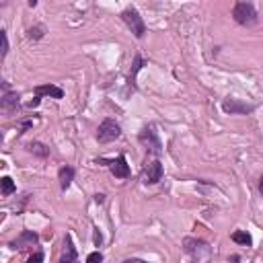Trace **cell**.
I'll use <instances>...</instances> for the list:
<instances>
[{
    "label": "cell",
    "instance_id": "cell-4",
    "mask_svg": "<svg viewBox=\"0 0 263 263\" xmlns=\"http://www.w3.org/2000/svg\"><path fill=\"white\" fill-rule=\"evenodd\" d=\"M119 136H121V128L113 119H103L101 126L97 128V140H99V144H109V142L117 140Z\"/></svg>",
    "mask_w": 263,
    "mask_h": 263
},
{
    "label": "cell",
    "instance_id": "cell-5",
    "mask_svg": "<svg viewBox=\"0 0 263 263\" xmlns=\"http://www.w3.org/2000/svg\"><path fill=\"white\" fill-rule=\"evenodd\" d=\"M162 175H164V169H162V164L158 158L155 160H148L144 164V171H142V181L146 185H155L158 181H162Z\"/></svg>",
    "mask_w": 263,
    "mask_h": 263
},
{
    "label": "cell",
    "instance_id": "cell-11",
    "mask_svg": "<svg viewBox=\"0 0 263 263\" xmlns=\"http://www.w3.org/2000/svg\"><path fill=\"white\" fill-rule=\"evenodd\" d=\"M144 66H146V62H144L142 56H136V58H134L132 70H130V76H128V93H130V91H136V76H138V72H140Z\"/></svg>",
    "mask_w": 263,
    "mask_h": 263
},
{
    "label": "cell",
    "instance_id": "cell-23",
    "mask_svg": "<svg viewBox=\"0 0 263 263\" xmlns=\"http://www.w3.org/2000/svg\"><path fill=\"white\" fill-rule=\"evenodd\" d=\"M230 263H241V257L239 255H232L230 257Z\"/></svg>",
    "mask_w": 263,
    "mask_h": 263
},
{
    "label": "cell",
    "instance_id": "cell-20",
    "mask_svg": "<svg viewBox=\"0 0 263 263\" xmlns=\"http://www.w3.org/2000/svg\"><path fill=\"white\" fill-rule=\"evenodd\" d=\"M27 263H44V253H33Z\"/></svg>",
    "mask_w": 263,
    "mask_h": 263
},
{
    "label": "cell",
    "instance_id": "cell-18",
    "mask_svg": "<svg viewBox=\"0 0 263 263\" xmlns=\"http://www.w3.org/2000/svg\"><path fill=\"white\" fill-rule=\"evenodd\" d=\"M0 37H2V53H0V58H6L8 53V39H6V31H0Z\"/></svg>",
    "mask_w": 263,
    "mask_h": 263
},
{
    "label": "cell",
    "instance_id": "cell-1",
    "mask_svg": "<svg viewBox=\"0 0 263 263\" xmlns=\"http://www.w3.org/2000/svg\"><path fill=\"white\" fill-rule=\"evenodd\" d=\"M232 17L239 25L243 27H251L257 23V10L251 2H237L232 8Z\"/></svg>",
    "mask_w": 263,
    "mask_h": 263
},
{
    "label": "cell",
    "instance_id": "cell-14",
    "mask_svg": "<svg viewBox=\"0 0 263 263\" xmlns=\"http://www.w3.org/2000/svg\"><path fill=\"white\" fill-rule=\"evenodd\" d=\"M230 239H232L234 243H239V245H245V247H251V245H253L251 234H249L247 230H234Z\"/></svg>",
    "mask_w": 263,
    "mask_h": 263
},
{
    "label": "cell",
    "instance_id": "cell-7",
    "mask_svg": "<svg viewBox=\"0 0 263 263\" xmlns=\"http://www.w3.org/2000/svg\"><path fill=\"white\" fill-rule=\"evenodd\" d=\"M0 107L4 109V111L12 113L15 109L19 107V95L15 91H10L6 82H2V95H0Z\"/></svg>",
    "mask_w": 263,
    "mask_h": 263
},
{
    "label": "cell",
    "instance_id": "cell-9",
    "mask_svg": "<svg viewBox=\"0 0 263 263\" xmlns=\"http://www.w3.org/2000/svg\"><path fill=\"white\" fill-rule=\"evenodd\" d=\"M37 241H39V237H37L33 230H23L19 237L10 243V249H19V251H25V249L37 245Z\"/></svg>",
    "mask_w": 263,
    "mask_h": 263
},
{
    "label": "cell",
    "instance_id": "cell-21",
    "mask_svg": "<svg viewBox=\"0 0 263 263\" xmlns=\"http://www.w3.org/2000/svg\"><path fill=\"white\" fill-rule=\"evenodd\" d=\"M101 243H103V234L99 232V228H97V230H95V245L101 247Z\"/></svg>",
    "mask_w": 263,
    "mask_h": 263
},
{
    "label": "cell",
    "instance_id": "cell-12",
    "mask_svg": "<svg viewBox=\"0 0 263 263\" xmlns=\"http://www.w3.org/2000/svg\"><path fill=\"white\" fill-rule=\"evenodd\" d=\"M44 95L53 97V99H62V97H64V91H62L60 87H56V85H41V87H35V97H37V99H41Z\"/></svg>",
    "mask_w": 263,
    "mask_h": 263
},
{
    "label": "cell",
    "instance_id": "cell-13",
    "mask_svg": "<svg viewBox=\"0 0 263 263\" xmlns=\"http://www.w3.org/2000/svg\"><path fill=\"white\" fill-rule=\"evenodd\" d=\"M72 179H74V169L72 167H62L60 171H58V181H60V187H62V191H66L68 187H70V183H72Z\"/></svg>",
    "mask_w": 263,
    "mask_h": 263
},
{
    "label": "cell",
    "instance_id": "cell-25",
    "mask_svg": "<svg viewBox=\"0 0 263 263\" xmlns=\"http://www.w3.org/2000/svg\"><path fill=\"white\" fill-rule=\"evenodd\" d=\"M123 263H138V261H136V259H126Z\"/></svg>",
    "mask_w": 263,
    "mask_h": 263
},
{
    "label": "cell",
    "instance_id": "cell-2",
    "mask_svg": "<svg viewBox=\"0 0 263 263\" xmlns=\"http://www.w3.org/2000/svg\"><path fill=\"white\" fill-rule=\"evenodd\" d=\"M121 19H123V23H126L130 29H132V33L138 37V39H142L144 37V33H146V25H144V19L140 17V12H138L134 6H128L126 10L121 12Z\"/></svg>",
    "mask_w": 263,
    "mask_h": 263
},
{
    "label": "cell",
    "instance_id": "cell-19",
    "mask_svg": "<svg viewBox=\"0 0 263 263\" xmlns=\"http://www.w3.org/2000/svg\"><path fill=\"white\" fill-rule=\"evenodd\" d=\"M101 261H103L101 251H95V253H91V255L87 257V263H101Z\"/></svg>",
    "mask_w": 263,
    "mask_h": 263
},
{
    "label": "cell",
    "instance_id": "cell-10",
    "mask_svg": "<svg viewBox=\"0 0 263 263\" xmlns=\"http://www.w3.org/2000/svg\"><path fill=\"white\" fill-rule=\"evenodd\" d=\"M60 263H78V255H76V249H74V243H72L70 234H66V237H64V255H62Z\"/></svg>",
    "mask_w": 263,
    "mask_h": 263
},
{
    "label": "cell",
    "instance_id": "cell-17",
    "mask_svg": "<svg viewBox=\"0 0 263 263\" xmlns=\"http://www.w3.org/2000/svg\"><path fill=\"white\" fill-rule=\"evenodd\" d=\"M46 35V27L44 25H35V27H31L29 29V37L31 39H41Z\"/></svg>",
    "mask_w": 263,
    "mask_h": 263
},
{
    "label": "cell",
    "instance_id": "cell-24",
    "mask_svg": "<svg viewBox=\"0 0 263 263\" xmlns=\"http://www.w3.org/2000/svg\"><path fill=\"white\" fill-rule=\"evenodd\" d=\"M259 193L263 196V175H261V179H259Z\"/></svg>",
    "mask_w": 263,
    "mask_h": 263
},
{
    "label": "cell",
    "instance_id": "cell-16",
    "mask_svg": "<svg viewBox=\"0 0 263 263\" xmlns=\"http://www.w3.org/2000/svg\"><path fill=\"white\" fill-rule=\"evenodd\" d=\"M29 150L33 152V155L41 157V158H46V157L50 155V148H48V146H44L41 142H31V144H29Z\"/></svg>",
    "mask_w": 263,
    "mask_h": 263
},
{
    "label": "cell",
    "instance_id": "cell-8",
    "mask_svg": "<svg viewBox=\"0 0 263 263\" xmlns=\"http://www.w3.org/2000/svg\"><path fill=\"white\" fill-rule=\"evenodd\" d=\"M99 160H103V158H99ZM103 162H107L109 167H111V173L115 179H128L130 177V164L123 155H119L115 160H103Z\"/></svg>",
    "mask_w": 263,
    "mask_h": 263
},
{
    "label": "cell",
    "instance_id": "cell-6",
    "mask_svg": "<svg viewBox=\"0 0 263 263\" xmlns=\"http://www.w3.org/2000/svg\"><path fill=\"white\" fill-rule=\"evenodd\" d=\"M222 109L230 115H249L255 111V105H249V103H243L241 99H224L222 103Z\"/></svg>",
    "mask_w": 263,
    "mask_h": 263
},
{
    "label": "cell",
    "instance_id": "cell-15",
    "mask_svg": "<svg viewBox=\"0 0 263 263\" xmlns=\"http://www.w3.org/2000/svg\"><path fill=\"white\" fill-rule=\"evenodd\" d=\"M0 185H2V196L4 198H8L10 193L17 191V185H15V181H12L10 177H2V179H0Z\"/></svg>",
    "mask_w": 263,
    "mask_h": 263
},
{
    "label": "cell",
    "instance_id": "cell-22",
    "mask_svg": "<svg viewBox=\"0 0 263 263\" xmlns=\"http://www.w3.org/2000/svg\"><path fill=\"white\" fill-rule=\"evenodd\" d=\"M95 202H97V204H103V202H105V196H103V193H97V196H95Z\"/></svg>",
    "mask_w": 263,
    "mask_h": 263
},
{
    "label": "cell",
    "instance_id": "cell-3",
    "mask_svg": "<svg viewBox=\"0 0 263 263\" xmlns=\"http://www.w3.org/2000/svg\"><path fill=\"white\" fill-rule=\"evenodd\" d=\"M138 140L146 146L148 155H152V157H160L162 155V144L158 140V134L155 132V126H146L140 132V136H138Z\"/></svg>",
    "mask_w": 263,
    "mask_h": 263
}]
</instances>
